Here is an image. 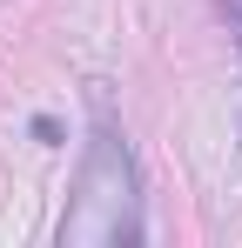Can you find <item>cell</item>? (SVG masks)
<instances>
[{"instance_id":"obj_1","label":"cell","mask_w":242,"mask_h":248,"mask_svg":"<svg viewBox=\"0 0 242 248\" xmlns=\"http://www.w3.org/2000/svg\"><path fill=\"white\" fill-rule=\"evenodd\" d=\"M128 242H141V174H135L121 127L94 101V134L81 155L74 202L61 215V248H128Z\"/></svg>"},{"instance_id":"obj_2","label":"cell","mask_w":242,"mask_h":248,"mask_svg":"<svg viewBox=\"0 0 242 248\" xmlns=\"http://www.w3.org/2000/svg\"><path fill=\"white\" fill-rule=\"evenodd\" d=\"M222 20H229V34L242 41V0H222Z\"/></svg>"}]
</instances>
